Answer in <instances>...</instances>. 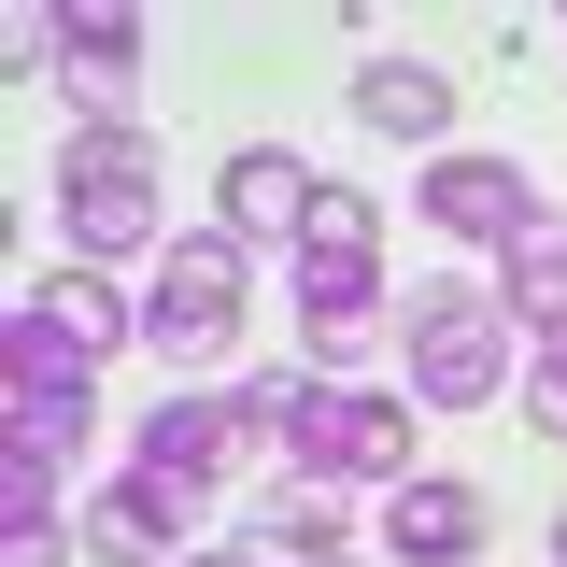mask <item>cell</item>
I'll use <instances>...</instances> for the list:
<instances>
[{"instance_id": "1", "label": "cell", "mask_w": 567, "mask_h": 567, "mask_svg": "<svg viewBox=\"0 0 567 567\" xmlns=\"http://www.w3.org/2000/svg\"><path fill=\"white\" fill-rule=\"evenodd\" d=\"M58 227L114 270V256H142L156 241V142L142 128H71L58 142Z\"/></svg>"}, {"instance_id": "2", "label": "cell", "mask_w": 567, "mask_h": 567, "mask_svg": "<svg viewBox=\"0 0 567 567\" xmlns=\"http://www.w3.org/2000/svg\"><path fill=\"white\" fill-rule=\"evenodd\" d=\"M398 341H412V398L425 412H483L496 383H511V312L468 298V284H425Z\"/></svg>"}, {"instance_id": "3", "label": "cell", "mask_w": 567, "mask_h": 567, "mask_svg": "<svg viewBox=\"0 0 567 567\" xmlns=\"http://www.w3.org/2000/svg\"><path fill=\"white\" fill-rule=\"evenodd\" d=\"M142 341H156V354H227V341H241V241H227V227H199V241L156 256Z\"/></svg>"}, {"instance_id": "4", "label": "cell", "mask_w": 567, "mask_h": 567, "mask_svg": "<svg viewBox=\"0 0 567 567\" xmlns=\"http://www.w3.org/2000/svg\"><path fill=\"white\" fill-rule=\"evenodd\" d=\"M199 496H213V483H185V468L142 454V468H114V496L85 511V554H100V567H171V554H185V525H199Z\"/></svg>"}, {"instance_id": "5", "label": "cell", "mask_w": 567, "mask_h": 567, "mask_svg": "<svg viewBox=\"0 0 567 567\" xmlns=\"http://www.w3.org/2000/svg\"><path fill=\"white\" fill-rule=\"evenodd\" d=\"M298 468H312V483H412V412H398V398L327 383L312 425H298Z\"/></svg>"}, {"instance_id": "6", "label": "cell", "mask_w": 567, "mask_h": 567, "mask_svg": "<svg viewBox=\"0 0 567 567\" xmlns=\"http://www.w3.org/2000/svg\"><path fill=\"white\" fill-rule=\"evenodd\" d=\"M525 171H511V156H483V142H440V156H425V227H454V241H496V256H511V227H525Z\"/></svg>"}, {"instance_id": "7", "label": "cell", "mask_w": 567, "mask_h": 567, "mask_svg": "<svg viewBox=\"0 0 567 567\" xmlns=\"http://www.w3.org/2000/svg\"><path fill=\"white\" fill-rule=\"evenodd\" d=\"M312 199H327L312 156H284V142H241V156H227V241H298Z\"/></svg>"}, {"instance_id": "8", "label": "cell", "mask_w": 567, "mask_h": 567, "mask_svg": "<svg viewBox=\"0 0 567 567\" xmlns=\"http://www.w3.org/2000/svg\"><path fill=\"white\" fill-rule=\"evenodd\" d=\"M369 298H383L369 241H327V256H298V341L341 369V354H354V327H369Z\"/></svg>"}, {"instance_id": "9", "label": "cell", "mask_w": 567, "mask_h": 567, "mask_svg": "<svg viewBox=\"0 0 567 567\" xmlns=\"http://www.w3.org/2000/svg\"><path fill=\"white\" fill-rule=\"evenodd\" d=\"M383 539H398L412 567H468V554H483V496H468V483H425V468H412V483L383 496Z\"/></svg>"}, {"instance_id": "10", "label": "cell", "mask_w": 567, "mask_h": 567, "mask_svg": "<svg viewBox=\"0 0 567 567\" xmlns=\"http://www.w3.org/2000/svg\"><path fill=\"white\" fill-rule=\"evenodd\" d=\"M142 454L185 468V483H227V468H241V398H156V412H142Z\"/></svg>"}, {"instance_id": "11", "label": "cell", "mask_w": 567, "mask_h": 567, "mask_svg": "<svg viewBox=\"0 0 567 567\" xmlns=\"http://www.w3.org/2000/svg\"><path fill=\"white\" fill-rule=\"evenodd\" d=\"M496 312L539 327V341L567 327V213H525V227H511V256H496Z\"/></svg>"}, {"instance_id": "12", "label": "cell", "mask_w": 567, "mask_h": 567, "mask_svg": "<svg viewBox=\"0 0 567 567\" xmlns=\"http://www.w3.org/2000/svg\"><path fill=\"white\" fill-rule=\"evenodd\" d=\"M58 71H71V100H85V128H114V114H128V71H142V29L128 14H71Z\"/></svg>"}, {"instance_id": "13", "label": "cell", "mask_w": 567, "mask_h": 567, "mask_svg": "<svg viewBox=\"0 0 567 567\" xmlns=\"http://www.w3.org/2000/svg\"><path fill=\"white\" fill-rule=\"evenodd\" d=\"M354 114H369L383 142H440V128H454V85H440L425 58H369V71H354Z\"/></svg>"}, {"instance_id": "14", "label": "cell", "mask_w": 567, "mask_h": 567, "mask_svg": "<svg viewBox=\"0 0 567 567\" xmlns=\"http://www.w3.org/2000/svg\"><path fill=\"white\" fill-rule=\"evenodd\" d=\"M0 369H14V398H85V383H100V354L71 341V327H43V312L0 341Z\"/></svg>"}, {"instance_id": "15", "label": "cell", "mask_w": 567, "mask_h": 567, "mask_svg": "<svg viewBox=\"0 0 567 567\" xmlns=\"http://www.w3.org/2000/svg\"><path fill=\"white\" fill-rule=\"evenodd\" d=\"M0 454H14V483H58L71 454H85V398H14V440Z\"/></svg>"}, {"instance_id": "16", "label": "cell", "mask_w": 567, "mask_h": 567, "mask_svg": "<svg viewBox=\"0 0 567 567\" xmlns=\"http://www.w3.org/2000/svg\"><path fill=\"white\" fill-rule=\"evenodd\" d=\"M29 312H43V327H71L85 354H114V341H128V312H114V270H58Z\"/></svg>"}, {"instance_id": "17", "label": "cell", "mask_w": 567, "mask_h": 567, "mask_svg": "<svg viewBox=\"0 0 567 567\" xmlns=\"http://www.w3.org/2000/svg\"><path fill=\"white\" fill-rule=\"evenodd\" d=\"M270 554H341V483L284 468V483H270Z\"/></svg>"}, {"instance_id": "18", "label": "cell", "mask_w": 567, "mask_h": 567, "mask_svg": "<svg viewBox=\"0 0 567 567\" xmlns=\"http://www.w3.org/2000/svg\"><path fill=\"white\" fill-rule=\"evenodd\" d=\"M312 398H327V383H241V454H284V468H298V425H312Z\"/></svg>"}, {"instance_id": "19", "label": "cell", "mask_w": 567, "mask_h": 567, "mask_svg": "<svg viewBox=\"0 0 567 567\" xmlns=\"http://www.w3.org/2000/svg\"><path fill=\"white\" fill-rule=\"evenodd\" d=\"M71 554V525L43 511V483H14V525H0V567H58Z\"/></svg>"}, {"instance_id": "20", "label": "cell", "mask_w": 567, "mask_h": 567, "mask_svg": "<svg viewBox=\"0 0 567 567\" xmlns=\"http://www.w3.org/2000/svg\"><path fill=\"white\" fill-rule=\"evenodd\" d=\"M525 412H539V425H554V440H567V327H554V341H539V369H525Z\"/></svg>"}, {"instance_id": "21", "label": "cell", "mask_w": 567, "mask_h": 567, "mask_svg": "<svg viewBox=\"0 0 567 567\" xmlns=\"http://www.w3.org/2000/svg\"><path fill=\"white\" fill-rule=\"evenodd\" d=\"M327 241H369V199H354V185H341V199H312V227H298V256H327Z\"/></svg>"}, {"instance_id": "22", "label": "cell", "mask_w": 567, "mask_h": 567, "mask_svg": "<svg viewBox=\"0 0 567 567\" xmlns=\"http://www.w3.org/2000/svg\"><path fill=\"white\" fill-rule=\"evenodd\" d=\"M171 567H256V554H171Z\"/></svg>"}, {"instance_id": "23", "label": "cell", "mask_w": 567, "mask_h": 567, "mask_svg": "<svg viewBox=\"0 0 567 567\" xmlns=\"http://www.w3.org/2000/svg\"><path fill=\"white\" fill-rule=\"evenodd\" d=\"M298 567H354V554H298Z\"/></svg>"}, {"instance_id": "24", "label": "cell", "mask_w": 567, "mask_h": 567, "mask_svg": "<svg viewBox=\"0 0 567 567\" xmlns=\"http://www.w3.org/2000/svg\"><path fill=\"white\" fill-rule=\"evenodd\" d=\"M554 567H567V511H554Z\"/></svg>"}]
</instances>
